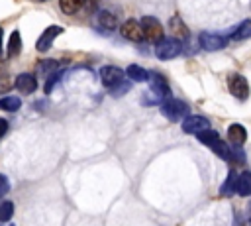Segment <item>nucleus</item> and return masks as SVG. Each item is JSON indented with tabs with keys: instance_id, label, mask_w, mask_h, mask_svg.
I'll return each mask as SVG.
<instances>
[{
	"instance_id": "nucleus-26",
	"label": "nucleus",
	"mask_w": 251,
	"mask_h": 226,
	"mask_svg": "<svg viewBox=\"0 0 251 226\" xmlns=\"http://www.w3.org/2000/svg\"><path fill=\"white\" fill-rule=\"evenodd\" d=\"M127 90H129V83H127V81H122V83H120V88H118V86H112V88H110V94H112V96H122V94H126Z\"/></svg>"
},
{
	"instance_id": "nucleus-14",
	"label": "nucleus",
	"mask_w": 251,
	"mask_h": 226,
	"mask_svg": "<svg viewBox=\"0 0 251 226\" xmlns=\"http://www.w3.org/2000/svg\"><path fill=\"white\" fill-rule=\"evenodd\" d=\"M227 140L235 145V147H241L247 140V130L241 126V124H231L227 128Z\"/></svg>"
},
{
	"instance_id": "nucleus-13",
	"label": "nucleus",
	"mask_w": 251,
	"mask_h": 226,
	"mask_svg": "<svg viewBox=\"0 0 251 226\" xmlns=\"http://www.w3.org/2000/svg\"><path fill=\"white\" fill-rule=\"evenodd\" d=\"M169 29H171V33H173V37L175 39H188V35H190V31H188V28L184 26V22L180 20V16L178 14H175L171 20H169Z\"/></svg>"
},
{
	"instance_id": "nucleus-28",
	"label": "nucleus",
	"mask_w": 251,
	"mask_h": 226,
	"mask_svg": "<svg viewBox=\"0 0 251 226\" xmlns=\"http://www.w3.org/2000/svg\"><path fill=\"white\" fill-rule=\"evenodd\" d=\"M8 132V120H4V118H0V138L4 136Z\"/></svg>"
},
{
	"instance_id": "nucleus-11",
	"label": "nucleus",
	"mask_w": 251,
	"mask_h": 226,
	"mask_svg": "<svg viewBox=\"0 0 251 226\" xmlns=\"http://www.w3.org/2000/svg\"><path fill=\"white\" fill-rule=\"evenodd\" d=\"M120 33H122L126 39H129V41H141V39H145V37H143V28H141V24H139L137 20H133V18L126 20V22L120 26Z\"/></svg>"
},
{
	"instance_id": "nucleus-31",
	"label": "nucleus",
	"mask_w": 251,
	"mask_h": 226,
	"mask_svg": "<svg viewBox=\"0 0 251 226\" xmlns=\"http://www.w3.org/2000/svg\"><path fill=\"white\" fill-rule=\"evenodd\" d=\"M35 2H45V0H35Z\"/></svg>"
},
{
	"instance_id": "nucleus-20",
	"label": "nucleus",
	"mask_w": 251,
	"mask_h": 226,
	"mask_svg": "<svg viewBox=\"0 0 251 226\" xmlns=\"http://www.w3.org/2000/svg\"><path fill=\"white\" fill-rule=\"evenodd\" d=\"M57 67H59V63L55 59H43V61L37 63V75L47 79V77H51L57 71Z\"/></svg>"
},
{
	"instance_id": "nucleus-29",
	"label": "nucleus",
	"mask_w": 251,
	"mask_h": 226,
	"mask_svg": "<svg viewBox=\"0 0 251 226\" xmlns=\"http://www.w3.org/2000/svg\"><path fill=\"white\" fill-rule=\"evenodd\" d=\"M2 37H4V31H2V28H0V55H2Z\"/></svg>"
},
{
	"instance_id": "nucleus-19",
	"label": "nucleus",
	"mask_w": 251,
	"mask_h": 226,
	"mask_svg": "<svg viewBox=\"0 0 251 226\" xmlns=\"http://www.w3.org/2000/svg\"><path fill=\"white\" fill-rule=\"evenodd\" d=\"M20 51H22V39H20V31H18V29H14V31L10 33L6 53H8V57H16Z\"/></svg>"
},
{
	"instance_id": "nucleus-1",
	"label": "nucleus",
	"mask_w": 251,
	"mask_h": 226,
	"mask_svg": "<svg viewBox=\"0 0 251 226\" xmlns=\"http://www.w3.org/2000/svg\"><path fill=\"white\" fill-rule=\"evenodd\" d=\"M169 98H171V90H169V83L165 81V77L155 71H149V90L141 98L143 106L163 104Z\"/></svg>"
},
{
	"instance_id": "nucleus-25",
	"label": "nucleus",
	"mask_w": 251,
	"mask_h": 226,
	"mask_svg": "<svg viewBox=\"0 0 251 226\" xmlns=\"http://www.w3.org/2000/svg\"><path fill=\"white\" fill-rule=\"evenodd\" d=\"M59 79H61V73H59V71H55L51 77H47V81H45V88H43V90H45L47 94H49V92H53V88H55V85L59 83Z\"/></svg>"
},
{
	"instance_id": "nucleus-17",
	"label": "nucleus",
	"mask_w": 251,
	"mask_h": 226,
	"mask_svg": "<svg viewBox=\"0 0 251 226\" xmlns=\"http://www.w3.org/2000/svg\"><path fill=\"white\" fill-rule=\"evenodd\" d=\"M237 195L241 197H251V171H243L241 175H237Z\"/></svg>"
},
{
	"instance_id": "nucleus-5",
	"label": "nucleus",
	"mask_w": 251,
	"mask_h": 226,
	"mask_svg": "<svg viewBox=\"0 0 251 226\" xmlns=\"http://www.w3.org/2000/svg\"><path fill=\"white\" fill-rule=\"evenodd\" d=\"M139 24H141V28H143V37L147 39V41H161L165 35H163V26H161V22L157 20V18H153V16H143L141 20H139Z\"/></svg>"
},
{
	"instance_id": "nucleus-21",
	"label": "nucleus",
	"mask_w": 251,
	"mask_h": 226,
	"mask_svg": "<svg viewBox=\"0 0 251 226\" xmlns=\"http://www.w3.org/2000/svg\"><path fill=\"white\" fill-rule=\"evenodd\" d=\"M235 189H237V175H235V171L231 169V171L227 173V179L224 181V185H222V189H220V195H222V197H226V195L229 197Z\"/></svg>"
},
{
	"instance_id": "nucleus-24",
	"label": "nucleus",
	"mask_w": 251,
	"mask_h": 226,
	"mask_svg": "<svg viewBox=\"0 0 251 226\" xmlns=\"http://www.w3.org/2000/svg\"><path fill=\"white\" fill-rule=\"evenodd\" d=\"M14 216V202L12 200H4L0 204V222H8Z\"/></svg>"
},
{
	"instance_id": "nucleus-30",
	"label": "nucleus",
	"mask_w": 251,
	"mask_h": 226,
	"mask_svg": "<svg viewBox=\"0 0 251 226\" xmlns=\"http://www.w3.org/2000/svg\"><path fill=\"white\" fill-rule=\"evenodd\" d=\"M0 75H2V65H0Z\"/></svg>"
},
{
	"instance_id": "nucleus-6",
	"label": "nucleus",
	"mask_w": 251,
	"mask_h": 226,
	"mask_svg": "<svg viewBox=\"0 0 251 226\" xmlns=\"http://www.w3.org/2000/svg\"><path fill=\"white\" fill-rule=\"evenodd\" d=\"M227 88H229V94L235 96L237 100H247L249 98V83L243 75L231 73L227 77Z\"/></svg>"
},
{
	"instance_id": "nucleus-4",
	"label": "nucleus",
	"mask_w": 251,
	"mask_h": 226,
	"mask_svg": "<svg viewBox=\"0 0 251 226\" xmlns=\"http://www.w3.org/2000/svg\"><path fill=\"white\" fill-rule=\"evenodd\" d=\"M182 53V41L175 39V37H163L161 41L155 43V55L163 61L175 59Z\"/></svg>"
},
{
	"instance_id": "nucleus-8",
	"label": "nucleus",
	"mask_w": 251,
	"mask_h": 226,
	"mask_svg": "<svg viewBox=\"0 0 251 226\" xmlns=\"http://www.w3.org/2000/svg\"><path fill=\"white\" fill-rule=\"evenodd\" d=\"M198 43L202 49L206 51H220L227 45V37L220 35V33H210V31H202L198 35Z\"/></svg>"
},
{
	"instance_id": "nucleus-23",
	"label": "nucleus",
	"mask_w": 251,
	"mask_h": 226,
	"mask_svg": "<svg viewBox=\"0 0 251 226\" xmlns=\"http://www.w3.org/2000/svg\"><path fill=\"white\" fill-rule=\"evenodd\" d=\"M86 0H59V6L65 14H76L82 6H84Z\"/></svg>"
},
{
	"instance_id": "nucleus-12",
	"label": "nucleus",
	"mask_w": 251,
	"mask_h": 226,
	"mask_svg": "<svg viewBox=\"0 0 251 226\" xmlns=\"http://www.w3.org/2000/svg\"><path fill=\"white\" fill-rule=\"evenodd\" d=\"M14 85H16V88H18L20 92H24V94H31V92L37 88V77L31 75V73H20V75L16 77Z\"/></svg>"
},
{
	"instance_id": "nucleus-18",
	"label": "nucleus",
	"mask_w": 251,
	"mask_h": 226,
	"mask_svg": "<svg viewBox=\"0 0 251 226\" xmlns=\"http://www.w3.org/2000/svg\"><path fill=\"white\" fill-rule=\"evenodd\" d=\"M126 75H127V79L133 81V83H145V81H149V71H145V69L139 67V65H129V67L126 69Z\"/></svg>"
},
{
	"instance_id": "nucleus-3",
	"label": "nucleus",
	"mask_w": 251,
	"mask_h": 226,
	"mask_svg": "<svg viewBox=\"0 0 251 226\" xmlns=\"http://www.w3.org/2000/svg\"><path fill=\"white\" fill-rule=\"evenodd\" d=\"M188 112H190L188 104H186L184 100H178V98H169V100H165V102L161 104V114H163L167 120H171V122H180V120H184L186 116H190Z\"/></svg>"
},
{
	"instance_id": "nucleus-7",
	"label": "nucleus",
	"mask_w": 251,
	"mask_h": 226,
	"mask_svg": "<svg viewBox=\"0 0 251 226\" xmlns=\"http://www.w3.org/2000/svg\"><path fill=\"white\" fill-rule=\"evenodd\" d=\"M208 130H212L210 128V120L204 118V116H200V114H190V116H186L182 120V132H186V134L198 136V134L208 132Z\"/></svg>"
},
{
	"instance_id": "nucleus-32",
	"label": "nucleus",
	"mask_w": 251,
	"mask_h": 226,
	"mask_svg": "<svg viewBox=\"0 0 251 226\" xmlns=\"http://www.w3.org/2000/svg\"><path fill=\"white\" fill-rule=\"evenodd\" d=\"M249 212H251V206H249Z\"/></svg>"
},
{
	"instance_id": "nucleus-15",
	"label": "nucleus",
	"mask_w": 251,
	"mask_h": 226,
	"mask_svg": "<svg viewBox=\"0 0 251 226\" xmlns=\"http://www.w3.org/2000/svg\"><path fill=\"white\" fill-rule=\"evenodd\" d=\"M249 37H251V20H243L227 33V39H233V41H243Z\"/></svg>"
},
{
	"instance_id": "nucleus-10",
	"label": "nucleus",
	"mask_w": 251,
	"mask_h": 226,
	"mask_svg": "<svg viewBox=\"0 0 251 226\" xmlns=\"http://www.w3.org/2000/svg\"><path fill=\"white\" fill-rule=\"evenodd\" d=\"M61 33H63V28H61V26H49V28H45V29L41 31V35H39L37 43H35V49H37V51H41V53H45V51L53 45L55 37H57V35H61Z\"/></svg>"
},
{
	"instance_id": "nucleus-22",
	"label": "nucleus",
	"mask_w": 251,
	"mask_h": 226,
	"mask_svg": "<svg viewBox=\"0 0 251 226\" xmlns=\"http://www.w3.org/2000/svg\"><path fill=\"white\" fill-rule=\"evenodd\" d=\"M20 106H22V100L18 96H4V98H0V110L16 112V110H20Z\"/></svg>"
},
{
	"instance_id": "nucleus-9",
	"label": "nucleus",
	"mask_w": 251,
	"mask_h": 226,
	"mask_svg": "<svg viewBox=\"0 0 251 226\" xmlns=\"http://www.w3.org/2000/svg\"><path fill=\"white\" fill-rule=\"evenodd\" d=\"M100 81H102L104 86L112 88V86H116L118 83L124 81V71L120 67H116V65H104L100 69Z\"/></svg>"
},
{
	"instance_id": "nucleus-16",
	"label": "nucleus",
	"mask_w": 251,
	"mask_h": 226,
	"mask_svg": "<svg viewBox=\"0 0 251 226\" xmlns=\"http://www.w3.org/2000/svg\"><path fill=\"white\" fill-rule=\"evenodd\" d=\"M96 22H98V26H102V28H106V29H114V28L118 26V18H116V14L110 12V10H98Z\"/></svg>"
},
{
	"instance_id": "nucleus-2",
	"label": "nucleus",
	"mask_w": 251,
	"mask_h": 226,
	"mask_svg": "<svg viewBox=\"0 0 251 226\" xmlns=\"http://www.w3.org/2000/svg\"><path fill=\"white\" fill-rule=\"evenodd\" d=\"M204 145H208L218 157H222V159H226V161H231V157H233V149L227 145V141H224L222 138H220V134L218 132H214V130H208V132H202V134H198L196 136Z\"/></svg>"
},
{
	"instance_id": "nucleus-27",
	"label": "nucleus",
	"mask_w": 251,
	"mask_h": 226,
	"mask_svg": "<svg viewBox=\"0 0 251 226\" xmlns=\"http://www.w3.org/2000/svg\"><path fill=\"white\" fill-rule=\"evenodd\" d=\"M8 189H10V185H8V179L4 177V175H0V198L8 193Z\"/></svg>"
}]
</instances>
